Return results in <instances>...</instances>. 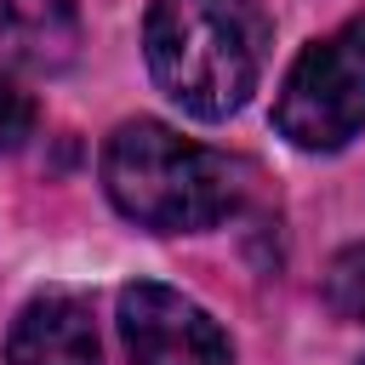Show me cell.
<instances>
[{
    "label": "cell",
    "instance_id": "obj_1",
    "mask_svg": "<svg viewBox=\"0 0 365 365\" xmlns=\"http://www.w3.org/2000/svg\"><path fill=\"white\" fill-rule=\"evenodd\" d=\"M154 86L194 120H228L262 80L268 23L257 0H154L143 23Z\"/></svg>",
    "mask_w": 365,
    "mask_h": 365
},
{
    "label": "cell",
    "instance_id": "obj_2",
    "mask_svg": "<svg viewBox=\"0 0 365 365\" xmlns=\"http://www.w3.org/2000/svg\"><path fill=\"white\" fill-rule=\"evenodd\" d=\"M240 177L245 171L228 154L200 148L160 120H125L103 148L108 200L120 205V217L154 234H194L222 222L245 194Z\"/></svg>",
    "mask_w": 365,
    "mask_h": 365
},
{
    "label": "cell",
    "instance_id": "obj_3",
    "mask_svg": "<svg viewBox=\"0 0 365 365\" xmlns=\"http://www.w3.org/2000/svg\"><path fill=\"white\" fill-rule=\"evenodd\" d=\"M274 125L308 154H331L365 125V17L319 34L274 97Z\"/></svg>",
    "mask_w": 365,
    "mask_h": 365
},
{
    "label": "cell",
    "instance_id": "obj_4",
    "mask_svg": "<svg viewBox=\"0 0 365 365\" xmlns=\"http://www.w3.org/2000/svg\"><path fill=\"white\" fill-rule=\"evenodd\" d=\"M120 336L131 365H234L228 331L182 291L137 279L120 291Z\"/></svg>",
    "mask_w": 365,
    "mask_h": 365
},
{
    "label": "cell",
    "instance_id": "obj_5",
    "mask_svg": "<svg viewBox=\"0 0 365 365\" xmlns=\"http://www.w3.org/2000/svg\"><path fill=\"white\" fill-rule=\"evenodd\" d=\"M6 365H97V325L74 291H40L17 308Z\"/></svg>",
    "mask_w": 365,
    "mask_h": 365
},
{
    "label": "cell",
    "instance_id": "obj_6",
    "mask_svg": "<svg viewBox=\"0 0 365 365\" xmlns=\"http://www.w3.org/2000/svg\"><path fill=\"white\" fill-rule=\"evenodd\" d=\"M0 46L29 68H63L80 46V0H0Z\"/></svg>",
    "mask_w": 365,
    "mask_h": 365
},
{
    "label": "cell",
    "instance_id": "obj_7",
    "mask_svg": "<svg viewBox=\"0 0 365 365\" xmlns=\"http://www.w3.org/2000/svg\"><path fill=\"white\" fill-rule=\"evenodd\" d=\"M325 302H331L342 319L365 325V245H348V251L331 262V274H325Z\"/></svg>",
    "mask_w": 365,
    "mask_h": 365
},
{
    "label": "cell",
    "instance_id": "obj_8",
    "mask_svg": "<svg viewBox=\"0 0 365 365\" xmlns=\"http://www.w3.org/2000/svg\"><path fill=\"white\" fill-rule=\"evenodd\" d=\"M29 131H34V103H29V91H17V86L0 74V154L17 148Z\"/></svg>",
    "mask_w": 365,
    "mask_h": 365
},
{
    "label": "cell",
    "instance_id": "obj_9",
    "mask_svg": "<svg viewBox=\"0 0 365 365\" xmlns=\"http://www.w3.org/2000/svg\"><path fill=\"white\" fill-rule=\"evenodd\" d=\"M359 365H365V359H359Z\"/></svg>",
    "mask_w": 365,
    "mask_h": 365
}]
</instances>
